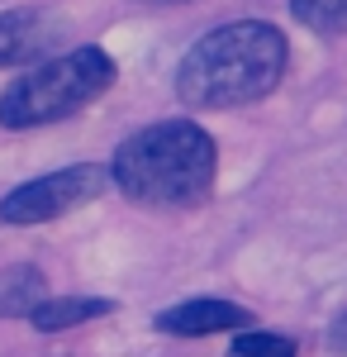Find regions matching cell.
Here are the masks:
<instances>
[{"label":"cell","instance_id":"cell-1","mask_svg":"<svg viewBox=\"0 0 347 357\" xmlns=\"http://www.w3.org/2000/svg\"><path fill=\"white\" fill-rule=\"evenodd\" d=\"M291 62V43L276 24L238 20L205 33L176 67V96L190 110H233L271 96Z\"/></svg>","mask_w":347,"mask_h":357},{"label":"cell","instance_id":"cell-2","mask_svg":"<svg viewBox=\"0 0 347 357\" xmlns=\"http://www.w3.org/2000/svg\"><path fill=\"white\" fill-rule=\"evenodd\" d=\"M114 186L148 210H195L205 205L219 176L214 138L190 119H162L119 143L109 162Z\"/></svg>","mask_w":347,"mask_h":357},{"label":"cell","instance_id":"cell-3","mask_svg":"<svg viewBox=\"0 0 347 357\" xmlns=\"http://www.w3.org/2000/svg\"><path fill=\"white\" fill-rule=\"evenodd\" d=\"M114 86V57L95 43L72 48L62 57L38 62L33 72L15 77L0 96V124L5 129H38V124H57L81 105L100 100Z\"/></svg>","mask_w":347,"mask_h":357},{"label":"cell","instance_id":"cell-4","mask_svg":"<svg viewBox=\"0 0 347 357\" xmlns=\"http://www.w3.org/2000/svg\"><path fill=\"white\" fill-rule=\"evenodd\" d=\"M109 186V167L100 162H77V167H62V172H48V176H33L24 186L0 200V220L5 224H48L62 220L81 205H91L95 195Z\"/></svg>","mask_w":347,"mask_h":357},{"label":"cell","instance_id":"cell-5","mask_svg":"<svg viewBox=\"0 0 347 357\" xmlns=\"http://www.w3.org/2000/svg\"><path fill=\"white\" fill-rule=\"evenodd\" d=\"M62 38H67V20L53 10H5L0 15V67L38 62Z\"/></svg>","mask_w":347,"mask_h":357},{"label":"cell","instance_id":"cell-6","mask_svg":"<svg viewBox=\"0 0 347 357\" xmlns=\"http://www.w3.org/2000/svg\"><path fill=\"white\" fill-rule=\"evenodd\" d=\"M162 333H181V338H200V333H238L252 324V314L233 301H214V296H200V301H181L171 310H162L153 319Z\"/></svg>","mask_w":347,"mask_h":357},{"label":"cell","instance_id":"cell-7","mask_svg":"<svg viewBox=\"0 0 347 357\" xmlns=\"http://www.w3.org/2000/svg\"><path fill=\"white\" fill-rule=\"evenodd\" d=\"M109 310H114V301H105V296H62V301L48 296L43 305H33L29 324L43 333H57V329H72V324H86V319H100Z\"/></svg>","mask_w":347,"mask_h":357},{"label":"cell","instance_id":"cell-8","mask_svg":"<svg viewBox=\"0 0 347 357\" xmlns=\"http://www.w3.org/2000/svg\"><path fill=\"white\" fill-rule=\"evenodd\" d=\"M48 301V281L38 267H10L0 276V319H15V314H33V305Z\"/></svg>","mask_w":347,"mask_h":357},{"label":"cell","instance_id":"cell-9","mask_svg":"<svg viewBox=\"0 0 347 357\" xmlns=\"http://www.w3.org/2000/svg\"><path fill=\"white\" fill-rule=\"evenodd\" d=\"M291 15L314 33H347V0H291Z\"/></svg>","mask_w":347,"mask_h":357},{"label":"cell","instance_id":"cell-10","mask_svg":"<svg viewBox=\"0 0 347 357\" xmlns=\"http://www.w3.org/2000/svg\"><path fill=\"white\" fill-rule=\"evenodd\" d=\"M233 357H295V343L286 333H238Z\"/></svg>","mask_w":347,"mask_h":357},{"label":"cell","instance_id":"cell-11","mask_svg":"<svg viewBox=\"0 0 347 357\" xmlns=\"http://www.w3.org/2000/svg\"><path fill=\"white\" fill-rule=\"evenodd\" d=\"M328 343H333V353H347V314H338L328 324Z\"/></svg>","mask_w":347,"mask_h":357},{"label":"cell","instance_id":"cell-12","mask_svg":"<svg viewBox=\"0 0 347 357\" xmlns=\"http://www.w3.org/2000/svg\"><path fill=\"white\" fill-rule=\"evenodd\" d=\"M148 5H176V0H148Z\"/></svg>","mask_w":347,"mask_h":357}]
</instances>
